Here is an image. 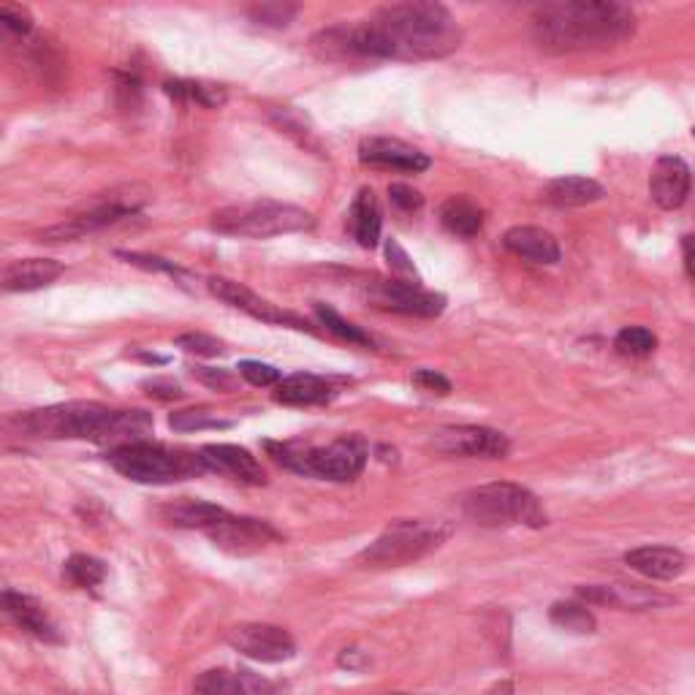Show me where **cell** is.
Listing matches in <instances>:
<instances>
[{"label": "cell", "mask_w": 695, "mask_h": 695, "mask_svg": "<svg viewBox=\"0 0 695 695\" xmlns=\"http://www.w3.org/2000/svg\"><path fill=\"white\" fill-rule=\"evenodd\" d=\"M386 258H389V267L391 272L397 275V280L410 282V286H421V275L416 272L408 250H405L397 239H389V242H386Z\"/></svg>", "instance_id": "obj_37"}, {"label": "cell", "mask_w": 695, "mask_h": 695, "mask_svg": "<svg viewBox=\"0 0 695 695\" xmlns=\"http://www.w3.org/2000/svg\"><path fill=\"white\" fill-rule=\"evenodd\" d=\"M207 288H209V294H212V297H218L220 301H226V305H231L234 310L248 312V316L256 318V321L294 326V329H310V326L301 321V318L291 316V312H286V310H280L278 305L261 299L256 291H250L248 286H242V282H237V280L209 278Z\"/></svg>", "instance_id": "obj_14"}, {"label": "cell", "mask_w": 695, "mask_h": 695, "mask_svg": "<svg viewBox=\"0 0 695 695\" xmlns=\"http://www.w3.org/2000/svg\"><path fill=\"white\" fill-rule=\"evenodd\" d=\"M193 695H272V685L250 672L212 668L196 679Z\"/></svg>", "instance_id": "obj_24"}, {"label": "cell", "mask_w": 695, "mask_h": 695, "mask_svg": "<svg viewBox=\"0 0 695 695\" xmlns=\"http://www.w3.org/2000/svg\"><path fill=\"white\" fill-rule=\"evenodd\" d=\"M199 459L205 463L207 470L231 478L237 484H245V487H261V484H267V473H264L261 463L242 446L209 443V446L199 451Z\"/></svg>", "instance_id": "obj_15"}, {"label": "cell", "mask_w": 695, "mask_h": 695, "mask_svg": "<svg viewBox=\"0 0 695 695\" xmlns=\"http://www.w3.org/2000/svg\"><path fill=\"white\" fill-rule=\"evenodd\" d=\"M66 576L71 584H77L79 589H96L98 584L107 579V565L98 557L90 555H73L66 563Z\"/></svg>", "instance_id": "obj_33"}, {"label": "cell", "mask_w": 695, "mask_h": 695, "mask_svg": "<svg viewBox=\"0 0 695 695\" xmlns=\"http://www.w3.org/2000/svg\"><path fill=\"white\" fill-rule=\"evenodd\" d=\"M625 563L655 582H674L687 570V557L674 546H638L627 552Z\"/></svg>", "instance_id": "obj_21"}, {"label": "cell", "mask_w": 695, "mask_h": 695, "mask_svg": "<svg viewBox=\"0 0 695 695\" xmlns=\"http://www.w3.org/2000/svg\"><path fill=\"white\" fill-rule=\"evenodd\" d=\"M316 226L307 209L282 205V201H254V205H239L218 209L212 215V229L229 237L269 239L280 234H297Z\"/></svg>", "instance_id": "obj_8"}, {"label": "cell", "mask_w": 695, "mask_h": 695, "mask_svg": "<svg viewBox=\"0 0 695 695\" xmlns=\"http://www.w3.org/2000/svg\"><path fill=\"white\" fill-rule=\"evenodd\" d=\"M459 506H463L467 519L481 527H492V530H500V527H533V530H538V527L549 525V516H546L538 497L522 484H484V487L465 492L459 497Z\"/></svg>", "instance_id": "obj_5"}, {"label": "cell", "mask_w": 695, "mask_h": 695, "mask_svg": "<svg viewBox=\"0 0 695 695\" xmlns=\"http://www.w3.org/2000/svg\"><path fill=\"white\" fill-rule=\"evenodd\" d=\"M365 299L373 307L386 312L416 318H438L446 310V297L435 291H424L421 286H410L403 280H380L365 282Z\"/></svg>", "instance_id": "obj_11"}, {"label": "cell", "mask_w": 695, "mask_h": 695, "mask_svg": "<svg viewBox=\"0 0 695 695\" xmlns=\"http://www.w3.org/2000/svg\"><path fill=\"white\" fill-rule=\"evenodd\" d=\"M226 514H229V510L215 506V503L190 500V497L169 503V506L161 508V519L166 525L180 527V530H209V527L218 519H224Z\"/></svg>", "instance_id": "obj_26"}, {"label": "cell", "mask_w": 695, "mask_h": 695, "mask_svg": "<svg viewBox=\"0 0 695 695\" xmlns=\"http://www.w3.org/2000/svg\"><path fill=\"white\" fill-rule=\"evenodd\" d=\"M359 161L365 166H373V169L408 171V175H418V171H427L433 166L427 152L389 137H370L361 141Z\"/></svg>", "instance_id": "obj_16"}, {"label": "cell", "mask_w": 695, "mask_h": 695, "mask_svg": "<svg viewBox=\"0 0 695 695\" xmlns=\"http://www.w3.org/2000/svg\"><path fill=\"white\" fill-rule=\"evenodd\" d=\"M193 375L201 380V384H207L209 389H218V391H231L234 389V378L226 370H212V367H196Z\"/></svg>", "instance_id": "obj_44"}, {"label": "cell", "mask_w": 695, "mask_h": 695, "mask_svg": "<svg viewBox=\"0 0 695 695\" xmlns=\"http://www.w3.org/2000/svg\"><path fill=\"white\" fill-rule=\"evenodd\" d=\"M229 644L231 649L239 652V655L258 663H282L291 661V657L297 655V642H294V636L286 627L278 625L264 623L237 625L229 633Z\"/></svg>", "instance_id": "obj_13"}, {"label": "cell", "mask_w": 695, "mask_h": 695, "mask_svg": "<svg viewBox=\"0 0 695 695\" xmlns=\"http://www.w3.org/2000/svg\"><path fill=\"white\" fill-rule=\"evenodd\" d=\"M145 201H147V190H141L137 186L112 190L107 199L96 201V205L85 209V212L71 215V218L63 220V224L41 231L39 239L41 242H71V239L85 237V234H93V231L107 229V226L120 224L122 218H131L133 212H139Z\"/></svg>", "instance_id": "obj_9"}, {"label": "cell", "mask_w": 695, "mask_h": 695, "mask_svg": "<svg viewBox=\"0 0 695 695\" xmlns=\"http://www.w3.org/2000/svg\"><path fill=\"white\" fill-rule=\"evenodd\" d=\"M463 47V28L443 3H395L365 22L318 30L310 49L326 63L356 60H438Z\"/></svg>", "instance_id": "obj_1"}, {"label": "cell", "mask_w": 695, "mask_h": 695, "mask_svg": "<svg viewBox=\"0 0 695 695\" xmlns=\"http://www.w3.org/2000/svg\"><path fill=\"white\" fill-rule=\"evenodd\" d=\"M107 459L120 476L131 478L137 484H156V487L199 478L207 470L199 454L182 451V448H169L152 440L117 446L109 451Z\"/></svg>", "instance_id": "obj_6"}, {"label": "cell", "mask_w": 695, "mask_h": 695, "mask_svg": "<svg viewBox=\"0 0 695 695\" xmlns=\"http://www.w3.org/2000/svg\"><path fill=\"white\" fill-rule=\"evenodd\" d=\"M649 193L661 209H679L691 196V166L676 156L657 158L649 177Z\"/></svg>", "instance_id": "obj_18"}, {"label": "cell", "mask_w": 695, "mask_h": 695, "mask_svg": "<svg viewBox=\"0 0 695 695\" xmlns=\"http://www.w3.org/2000/svg\"><path fill=\"white\" fill-rule=\"evenodd\" d=\"M614 348H617L623 356L642 359V356L655 354L657 337L652 335L649 329H644V326H625V329L617 335V340H614Z\"/></svg>", "instance_id": "obj_34"}, {"label": "cell", "mask_w": 695, "mask_h": 695, "mask_svg": "<svg viewBox=\"0 0 695 695\" xmlns=\"http://www.w3.org/2000/svg\"><path fill=\"white\" fill-rule=\"evenodd\" d=\"M177 348H182L186 354L205 356V359H218L226 354V342L218 337L205 335V331H186V335L177 337Z\"/></svg>", "instance_id": "obj_35"}, {"label": "cell", "mask_w": 695, "mask_h": 695, "mask_svg": "<svg viewBox=\"0 0 695 695\" xmlns=\"http://www.w3.org/2000/svg\"><path fill=\"white\" fill-rule=\"evenodd\" d=\"M267 451L275 463L307 478L346 484L361 476L370 448L359 435H342L329 446H305V443H267Z\"/></svg>", "instance_id": "obj_4"}, {"label": "cell", "mask_w": 695, "mask_h": 695, "mask_svg": "<svg viewBox=\"0 0 695 695\" xmlns=\"http://www.w3.org/2000/svg\"><path fill=\"white\" fill-rule=\"evenodd\" d=\"M0 28L11 30L17 36H28L33 30V17H30L28 9L22 6H9L0 3Z\"/></svg>", "instance_id": "obj_39"}, {"label": "cell", "mask_w": 695, "mask_h": 695, "mask_svg": "<svg viewBox=\"0 0 695 695\" xmlns=\"http://www.w3.org/2000/svg\"><path fill=\"white\" fill-rule=\"evenodd\" d=\"M350 231H354V239L361 245V248L373 250L378 248L380 242V229H384V218H380V207L378 199L370 188H361L356 193L354 205H350Z\"/></svg>", "instance_id": "obj_27"}, {"label": "cell", "mask_w": 695, "mask_h": 695, "mask_svg": "<svg viewBox=\"0 0 695 695\" xmlns=\"http://www.w3.org/2000/svg\"><path fill=\"white\" fill-rule=\"evenodd\" d=\"M603 196H606V190H603L600 182L589 180V177H559V180H552L544 190L546 205L557 209L595 205Z\"/></svg>", "instance_id": "obj_25"}, {"label": "cell", "mask_w": 695, "mask_h": 695, "mask_svg": "<svg viewBox=\"0 0 695 695\" xmlns=\"http://www.w3.org/2000/svg\"><path fill=\"white\" fill-rule=\"evenodd\" d=\"M682 258H685L687 278L693 280V237L691 234H685V237H682Z\"/></svg>", "instance_id": "obj_46"}, {"label": "cell", "mask_w": 695, "mask_h": 695, "mask_svg": "<svg viewBox=\"0 0 695 695\" xmlns=\"http://www.w3.org/2000/svg\"><path fill=\"white\" fill-rule=\"evenodd\" d=\"M335 386L310 373H294L275 386V403L288 408H316L335 399Z\"/></svg>", "instance_id": "obj_23"}, {"label": "cell", "mask_w": 695, "mask_h": 695, "mask_svg": "<svg viewBox=\"0 0 695 695\" xmlns=\"http://www.w3.org/2000/svg\"><path fill=\"white\" fill-rule=\"evenodd\" d=\"M549 619L557 627H563V631L579 633V636H584V633H595V627H598L595 614L589 612L587 606H582V603H555V606L549 608Z\"/></svg>", "instance_id": "obj_29"}, {"label": "cell", "mask_w": 695, "mask_h": 695, "mask_svg": "<svg viewBox=\"0 0 695 695\" xmlns=\"http://www.w3.org/2000/svg\"><path fill=\"white\" fill-rule=\"evenodd\" d=\"M209 535L218 549H224L226 555L234 557H248V555H258V552L269 549L272 544H280L282 535L275 530L269 522L261 519H250V516H231L226 514L224 519L215 522L209 530H205Z\"/></svg>", "instance_id": "obj_12"}, {"label": "cell", "mask_w": 695, "mask_h": 695, "mask_svg": "<svg viewBox=\"0 0 695 695\" xmlns=\"http://www.w3.org/2000/svg\"><path fill=\"white\" fill-rule=\"evenodd\" d=\"M576 593L587 603H606V606L627 608V612H647V608L672 603L668 595L636 587V584H595V587H579Z\"/></svg>", "instance_id": "obj_20"}, {"label": "cell", "mask_w": 695, "mask_h": 695, "mask_svg": "<svg viewBox=\"0 0 695 695\" xmlns=\"http://www.w3.org/2000/svg\"><path fill=\"white\" fill-rule=\"evenodd\" d=\"M141 389H145L150 397L163 399V403H171V399H182V397H186V391H182V386L177 384V380H171V378H152V380H145V384H141Z\"/></svg>", "instance_id": "obj_43"}, {"label": "cell", "mask_w": 695, "mask_h": 695, "mask_svg": "<svg viewBox=\"0 0 695 695\" xmlns=\"http://www.w3.org/2000/svg\"><path fill=\"white\" fill-rule=\"evenodd\" d=\"M169 427L175 433H201V429H229L234 427L231 418H224L207 408H190V410H177L169 416Z\"/></svg>", "instance_id": "obj_30"}, {"label": "cell", "mask_w": 695, "mask_h": 695, "mask_svg": "<svg viewBox=\"0 0 695 695\" xmlns=\"http://www.w3.org/2000/svg\"><path fill=\"white\" fill-rule=\"evenodd\" d=\"M389 199H391V205H395L397 209H403V212H414V209H421L424 205V196L418 193L416 188L405 186V182H395V186H389Z\"/></svg>", "instance_id": "obj_42"}, {"label": "cell", "mask_w": 695, "mask_h": 695, "mask_svg": "<svg viewBox=\"0 0 695 695\" xmlns=\"http://www.w3.org/2000/svg\"><path fill=\"white\" fill-rule=\"evenodd\" d=\"M166 93L177 96V98H188V101H199L201 107L209 109H218L224 107L226 98V88L220 85H209V82H169L166 85Z\"/></svg>", "instance_id": "obj_31"}, {"label": "cell", "mask_w": 695, "mask_h": 695, "mask_svg": "<svg viewBox=\"0 0 695 695\" xmlns=\"http://www.w3.org/2000/svg\"><path fill=\"white\" fill-rule=\"evenodd\" d=\"M239 375H242L250 386H261V389H267V386H278L282 380L278 367L264 365V361H254V359L239 361Z\"/></svg>", "instance_id": "obj_38"}, {"label": "cell", "mask_w": 695, "mask_h": 695, "mask_svg": "<svg viewBox=\"0 0 695 695\" xmlns=\"http://www.w3.org/2000/svg\"><path fill=\"white\" fill-rule=\"evenodd\" d=\"M503 245L514 256L540 264V267H555V264H559V256H563L559 254V242L555 239V234L538 229V226H514L503 237Z\"/></svg>", "instance_id": "obj_22"}, {"label": "cell", "mask_w": 695, "mask_h": 695, "mask_svg": "<svg viewBox=\"0 0 695 695\" xmlns=\"http://www.w3.org/2000/svg\"><path fill=\"white\" fill-rule=\"evenodd\" d=\"M297 6L291 3H261V6H254V9L248 11L250 20H254L256 24H264V28H286V24H291L294 17H297Z\"/></svg>", "instance_id": "obj_36"}, {"label": "cell", "mask_w": 695, "mask_h": 695, "mask_svg": "<svg viewBox=\"0 0 695 695\" xmlns=\"http://www.w3.org/2000/svg\"><path fill=\"white\" fill-rule=\"evenodd\" d=\"M0 614L9 617L20 631L30 633L33 638L47 644H60L63 636H60L58 625L52 623V617L47 614V608L41 606L33 595L17 593V589H6L0 593Z\"/></svg>", "instance_id": "obj_17"}, {"label": "cell", "mask_w": 695, "mask_h": 695, "mask_svg": "<svg viewBox=\"0 0 695 695\" xmlns=\"http://www.w3.org/2000/svg\"><path fill=\"white\" fill-rule=\"evenodd\" d=\"M337 663H340L342 668H348V672H365V668L370 666V655L361 652L359 647H350V649H342L340 661Z\"/></svg>", "instance_id": "obj_45"}, {"label": "cell", "mask_w": 695, "mask_h": 695, "mask_svg": "<svg viewBox=\"0 0 695 695\" xmlns=\"http://www.w3.org/2000/svg\"><path fill=\"white\" fill-rule=\"evenodd\" d=\"M20 427L36 438L90 440L117 448L150 440L152 416L145 410H112L98 403H66L30 410L20 418Z\"/></svg>", "instance_id": "obj_3"}, {"label": "cell", "mask_w": 695, "mask_h": 695, "mask_svg": "<svg viewBox=\"0 0 695 695\" xmlns=\"http://www.w3.org/2000/svg\"><path fill=\"white\" fill-rule=\"evenodd\" d=\"M440 224L454 237L470 239L484 229V209L473 199H467V196H451L440 207Z\"/></svg>", "instance_id": "obj_28"}, {"label": "cell", "mask_w": 695, "mask_h": 695, "mask_svg": "<svg viewBox=\"0 0 695 695\" xmlns=\"http://www.w3.org/2000/svg\"><path fill=\"white\" fill-rule=\"evenodd\" d=\"M448 538V527L427 519H397L367 549L356 555L361 568H403L435 552Z\"/></svg>", "instance_id": "obj_7"}, {"label": "cell", "mask_w": 695, "mask_h": 695, "mask_svg": "<svg viewBox=\"0 0 695 695\" xmlns=\"http://www.w3.org/2000/svg\"><path fill=\"white\" fill-rule=\"evenodd\" d=\"M63 272L66 267L54 258H20V261H11L0 269V288L14 294L41 291V288L52 286Z\"/></svg>", "instance_id": "obj_19"}, {"label": "cell", "mask_w": 695, "mask_h": 695, "mask_svg": "<svg viewBox=\"0 0 695 695\" xmlns=\"http://www.w3.org/2000/svg\"><path fill=\"white\" fill-rule=\"evenodd\" d=\"M120 258H126L128 264H133V267H141L147 269V272H166L171 275V278H186V272H182L177 264L166 261V258H158V256H145V254H117Z\"/></svg>", "instance_id": "obj_40"}, {"label": "cell", "mask_w": 695, "mask_h": 695, "mask_svg": "<svg viewBox=\"0 0 695 695\" xmlns=\"http://www.w3.org/2000/svg\"><path fill=\"white\" fill-rule=\"evenodd\" d=\"M414 386H418L421 391H427V395H438V397L451 395V380L435 370H416Z\"/></svg>", "instance_id": "obj_41"}, {"label": "cell", "mask_w": 695, "mask_h": 695, "mask_svg": "<svg viewBox=\"0 0 695 695\" xmlns=\"http://www.w3.org/2000/svg\"><path fill=\"white\" fill-rule=\"evenodd\" d=\"M316 316H318V321H321V324L326 326V331H331V335L340 337V340L354 342V346L373 348V337L367 335V331H361L356 324L346 321V318H342L340 312L331 310V307L321 305V301H318V305H316Z\"/></svg>", "instance_id": "obj_32"}, {"label": "cell", "mask_w": 695, "mask_h": 695, "mask_svg": "<svg viewBox=\"0 0 695 695\" xmlns=\"http://www.w3.org/2000/svg\"><path fill=\"white\" fill-rule=\"evenodd\" d=\"M429 446L438 454H446V457L467 459H506L510 451L508 435L489 427H478V424L438 427L429 438Z\"/></svg>", "instance_id": "obj_10"}, {"label": "cell", "mask_w": 695, "mask_h": 695, "mask_svg": "<svg viewBox=\"0 0 695 695\" xmlns=\"http://www.w3.org/2000/svg\"><path fill=\"white\" fill-rule=\"evenodd\" d=\"M636 11L614 0H565L538 6L530 17L535 47L546 54L598 52L636 36Z\"/></svg>", "instance_id": "obj_2"}]
</instances>
